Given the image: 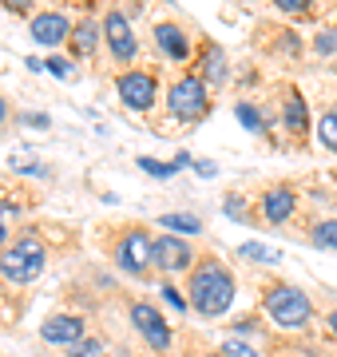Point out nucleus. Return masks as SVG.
<instances>
[{
    "label": "nucleus",
    "instance_id": "5701e85b",
    "mask_svg": "<svg viewBox=\"0 0 337 357\" xmlns=\"http://www.w3.org/2000/svg\"><path fill=\"white\" fill-rule=\"evenodd\" d=\"M95 354H100V342H91V337L88 342H76V349H72V357H95Z\"/></svg>",
    "mask_w": 337,
    "mask_h": 357
},
{
    "label": "nucleus",
    "instance_id": "473e14b6",
    "mask_svg": "<svg viewBox=\"0 0 337 357\" xmlns=\"http://www.w3.org/2000/svg\"><path fill=\"white\" fill-rule=\"evenodd\" d=\"M0 243H4V227H0Z\"/></svg>",
    "mask_w": 337,
    "mask_h": 357
},
{
    "label": "nucleus",
    "instance_id": "c85d7f7f",
    "mask_svg": "<svg viewBox=\"0 0 337 357\" xmlns=\"http://www.w3.org/2000/svg\"><path fill=\"white\" fill-rule=\"evenodd\" d=\"M4 4H8L13 13H28V8H32V0H4Z\"/></svg>",
    "mask_w": 337,
    "mask_h": 357
},
{
    "label": "nucleus",
    "instance_id": "423d86ee",
    "mask_svg": "<svg viewBox=\"0 0 337 357\" xmlns=\"http://www.w3.org/2000/svg\"><path fill=\"white\" fill-rule=\"evenodd\" d=\"M131 321H135V330L151 342V349H171V330H167V321H163V314H159L155 306L135 302V306H131Z\"/></svg>",
    "mask_w": 337,
    "mask_h": 357
},
{
    "label": "nucleus",
    "instance_id": "a878e982",
    "mask_svg": "<svg viewBox=\"0 0 337 357\" xmlns=\"http://www.w3.org/2000/svg\"><path fill=\"white\" fill-rule=\"evenodd\" d=\"M337 48V32H325V36H318V52H334Z\"/></svg>",
    "mask_w": 337,
    "mask_h": 357
},
{
    "label": "nucleus",
    "instance_id": "4be33fe9",
    "mask_svg": "<svg viewBox=\"0 0 337 357\" xmlns=\"http://www.w3.org/2000/svg\"><path fill=\"white\" fill-rule=\"evenodd\" d=\"M139 167H143V171H151V175H159V178H167V175L179 171L175 163H155V159H139Z\"/></svg>",
    "mask_w": 337,
    "mask_h": 357
},
{
    "label": "nucleus",
    "instance_id": "2eb2a0df",
    "mask_svg": "<svg viewBox=\"0 0 337 357\" xmlns=\"http://www.w3.org/2000/svg\"><path fill=\"white\" fill-rule=\"evenodd\" d=\"M72 40H76V52L84 56V52H91L95 44H100V28L91 24V20H84V24L72 28Z\"/></svg>",
    "mask_w": 337,
    "mask_h": 357
},
{
    "label": "nucleus",
    "instance_id": "f8f14e48",
    "mask_svg": "<svg viewBox=\"0 0 337 357\" xmlns=\"http://www.w3.org/2000/svg\"><path fill=\"white\" fill-rule=\"evenodd\" d=\"M262 215H266V222H285V218L294 215V191L290 187H274V191H266V199H262Z\"/></svg>",
    "mask_w": 337,
    "mask_h": 357
},
{
    "label": "nucleus",
    "instance_id": "39448f33",
    "mask_svg": "<svg viewBox=\"0 0 337 357\" xmlns=\"http://www.w3.org/2000/svg\"><path fill=\"white\" fill-rule=\"evenodd\" d=\"M116 262H119V270H127V274H143L147 262H151V238H147L143 230H127V234L119 238Z\"/></svg>",
    "mask_w": 337,
    "mask_h": 357
},
{
    "label": "nucleus",
    "instance_id": "20e7f679",
    "mask_svg": "<svg viewBox=\"0 0 337 357\" xmlns=\"http://www.w3.org/2000/svg\"><path fill=\"white\" fill-rule=\"evenodd\" d=\"M171 112L182 115V119L207 115V88H203V79H195V76L179 79V84L171 88Z\"/></svg>",
    "mask_w": 337,
    "mask_h": 357
},
{
    "label": "nucleus",
    "instance_id": "7c9ffc66",
    "mask_svg": "<svg viewBox=\"0 0 337 357\" xmlns=\"http://www.w3.org/2000/svg\"><path fill=\"white\" fill-rule=\"evenodd\" d=\"M4 115H8V107H4V100H0V123H4Z\"/></svg>",
    "mask_w": 337,
    "mask_h": 357
},
{
    "label": "nucleus",
    "instance_id": "f3484780",
    "mask_svg": "<svg viewBox=\"0 0 337 357\" xmlns=\"http://www.w3.org/2000/svg\"><path fill=\"white\" fill-rule=\"evenodd\" d=\"M159 222H163V227H171V230H182V234H198V230H203V222H198V218H191V215H163Z\"/></svg>",
    "mask_w": 337,
    "mask_h": 357
},
{
    "label": "nucleus",
    "instance_id": "6e6552de",
    "mask_svg": "<svg viewBox=\"0 0 337 357\" xmlns=\"http://www.w3.org/2000/svg\"><path fill=\"white\" fill-rule=\"evenodd\" d=\"M151 262H155L159 270H167V274H179V270L191 266V246L182 243V238L163 234V238L151 243Z\"/></svg>",
    "mask_w": 337,
    "mask_h": 357
},
{
    "label": "nucleus",
    "instance_id": "4468645a",
    "mask_svg": "<svg viewBox=\"0 0 337 357\" xmlns=\"http://www.w3.org/2000/svg\"><path fill=\"white\" fill-rule=\"evenodd\" d=\"M306 123H310L306 103H301L298 91H290V96H285V128H290V131H306Z\"/></svg>",
    "mask_w": 337,
    "mask_h": 357
},
{
    "label": "nucleus",
    "instance_id": "dca6fc26",
    "mask_svg": "<svg viewBox=\"0 0 337 357\" xmlns=\"http://www.w3.org/2000/svg\"><path fill=\"white\" fill-rule=\"evenodd\" d=\"M313 246L318 250H337V218H325L313 227Z\"/></svg>",
    "mask_w": 337,
    "mask_h": 357
},
{
    "label": "nucleus",
    "instance_id": "393cba45",
    "mask_svg": "<svg viewBox=\"0 0 337 357\" xmlns=\"http://www.w3.org/2000/svg\"><path fill=\"white\" fill-rule=\"evenodd\" d=\"M274 4H278L282 13H301V8H310L313 0H274Z\"/></svg>",
    "mask_w": 337,
    "mask_h": 357
},
{
    "label": "nucleus",
    "instance_id": "7ed1b4c3",
    "mask_svg": "<svg viewBox=\"0 0 337 357\" xmlns=\"http://www.w3.org/2000/svg\"><path fill=\"white\" fill-rule=\"evenodd\" d=\"M0 270L8 282H32L44 270V246L36 238H20L0 255Z\"/></svg>",
    "mask_w": 337,
    "mask_h": 357
},
{
    "label": "nucleus",
    "instance_id": "412c9836",
    "mask_svg": "<svg viewBox=\"0 0 337 357\" xmlns=\"http://www.w3.org/2000/svg\"><path fill=\"white\" fill-rule=\"evenodd\" d=\"M242 255L254 258V262H278V255H274V250H266L262 243H246V246H242Z\"/></svg>",
    "mask_w": 337,
    "mask_h": 357
},
{
    "label": "nucleus",
    "instance_id": "c756f323",
    "mask_svg": "<svg viewBox=\"0 0 337 357\" xmlns=\"http://www.w3.org/2000/svg\"><path fill=\"white\" fill-rule=\"evenodd\" d=\"M167 302H171L175 310H182V294H179V290H171V286H167Z\"/></svg>",
    "mask_w": 337,
    "mask_h": 357
},
{
    "label": "nucleus",
    "instance_id": "cd10ccee",
    "mask_svg": "<svg viewBox=\"0 0 337 357\" xmlns=\"http://www.w3.org/2000/svg\"><path fill=\"white\" fill-rule=\"evenodd\" d=\"M226 211H230V215L238 218V222H242V218H246V211H242V203H238V199H230V203H226Z\"/></svg>",
    "mask_w": 337,
    "mask_h": 357
},
{
    "label": "nucleus",
    "instance_id": "ddd939ff",
    "mask_svg": "<svg viewBox=\"0 0 337 357\" xmlns=\"http://www.w3.org/2000/svg\"><path fill=\"white\" fill-rule=\"evenodd\" d=\"M155 40H159V48L167 52L171 60H187V56H191V44H187V36H182L179 24H159Z\"/></svg>",
    "mask_w": 337,
    "mask_h": 357
},
{
    "label": "nucleus",
    "instance_id": "a211bd4d",
    "mask_svg": "<svg viewBox=\"0 0 337 357\" xmlns=\"http://www.w3.org/2000/svg\"><path fill=\"white\" fill-rule=\"evenodd\" d=\"M203 72H207V79H222V72H226V64H222V52L214 48V44H207V56H203Z\"/></svg>",
    "mask_w": 337,
    "mask_h": 357
},
{
    "label": "nucleus",
    "instance_id": "1a4fd4ad",
    "mask_svg": "<svg viewBox=\"0 0 337 357\" xmlns=\"http://www.w3.org/2000/svg\"><path fill=\"white\" fill-rule=\"evenodd\" d=\"M40 333H44V342H52V345H76L84 337V321L76 314H56V318H48L40 326Z\"/></svg>",
    "mask_w": 337,
    "mask_h": 357
},
{
    "label": "nucleus",
    "instance_id": "2f4dec72",
    "mask_svg": "<svg viewBox=\"0 0 337 357\" xmlns=\"http://www.w3.org/2000/svg\"><path fill=\"white\" fill-rule=\"evenodd\" d=\"M329 326H334V333H337V314H329Z\"/></svg>",
    "mask_w": 337,
    "mask_h": 357
},
{
    "label": "nucleus",
    "instance_id": "aec40b11",
    "mask_svg": "<svg viewBox=\"0 0 337 357\" xmlns=\"http://www.w3.org/2000/svg\"><path fill=\"white\" fill-rule=\"evenodd\" d=\"M234 112H238V119H242V128H246V131H262V115L254 112L250 103H238Z\"/></svg>",
    "mask_w": 337,
    "mask_h": 357
},
{
    "label": "nucleus",
    "instance_id": "72a5a7b5",
    "mask_svg": "<svg viewBox=\"0 0 337 357\" xmlns=\"http://www.w3.org/2000/svg\"><path fill=\"white\" fill-rule=\"evenodd\" d=\"M313 357H318V354H313Z\"/></svg>",
    "mask_w": 337,
    "mask_h": 357
},
{
    "label": "nucleus",
    "instance_id": "9d476101",
    "mask_svg": "<svg viewBox=\"0 0 337 357\" xmlns=\"http://www.w3.org/2000/svg\"><path fill=\"white\" fill-rule=\"evenodd\" d=\"M104 32H107V44H111V56L116 60H131L135 56V36H131V28H127V16L111 13L104 20Z\"/></svg>",
    "mask_w": 337,
    "mask_h": 357
},
{
    "label": "nucleus",
    "instance_id": "6ab92c4d",
    "mask_svg": "<svg viewBox=\"0 0 337 357\" xmlns=\"http://www.w3.org/2000/svg\"><path fill=\"white\" fill-rule=\"evenodd\" d=\"M318 135H322V143L329 147V151H337V107L325 115L322 123H318Z\"/></svg>",
    "mask_w": 337,
    "mask_h": 357
},
{
    "label": "nucleus",
    "instance_id": "9b49d317",
    "mask_svg": "<svg viewBox=\"0 0 337 357\" xmlns=\"http://www.w3.org/2000/svg\"><path fill=\"white\" fill-rule=\"evenodd\" d=\"M72 36V24H68L60 13H40L36 20H32V40L36 44H48V48H56L60 40Z\"/></svg>",
    "mask_w": 337,
    "mask_h": 357
},
{
    "label": "nucleus",
    "instance_id": "f257e3e1",
    "mask_svg": "<svg viewBox=\"0 0 337 357\" xmlns=\"http://www.w3.org/2000/svg\"><path fill=\"white\" fill-rule=\"evenodd\" d=\"M230 302H234L230 274L222 266H214V262L198 266L195 278H191V306H195L198 314H207V318H219V314L230 310Z\"/></svg>",
    "mask_w": 337,
    "mask_h": 357
},
{
    "label": "nucleus",
    "instance_id": "bb28decb",
    "mask_svg": "<svg viewBox=\"0 0 337 357\" xmlns=\"http://www.w3.org/2000/svg\"><path fill=\"white\" fill-rule=\"evenodd\" d=\"M44 68H48L52 76H68V64H64V60H56V56H52V60H48V64H44Z\"/></svg>",
    "mask_w": 337,
    "mask_h": 357
},
{
    "label": "nucleus",
    "instance_id": "b1692460",
    "mask_svg": "<svg viewBox=\"0 0 337 357\" xmlns=\"http://www.w3.org/2000/svg\"><path fill=\"white\" fill-rule=\"evenodd\" d=\"M226 357H254V349L246 342H226Z\"/></svg>",
    "mask_w": 337,
    "mask_h": 357
},
{
    "label": "nucleus",
    "instance_id": "0eeeda50",
    "mask_svg": "<svg viewBox=\"0 0 337 357\" xmlns=\"http://www.w3.org/2000/svg\"><path fill=\"white\" fill-rule=\"evenodd\" d=\"M119 100L127 103L131 112H147L155 103V76H147V72H123L119 76Z\"/></svg>",
    "mask_w": 337,
    "mask_h": 357
},
{
    "label": "nucleus",
    "instance_id": "f03ea898",
    "mask_svg": "<svg viewBox=\"0 0 337 357\" xmlns=\"http://www.w3.org/2000/svg\"><path fill=\"white\" fill-rule=\"evenodd\" d=\"M266 318L294 330V326H306V321L313 318V302L298 290V286H274V290L266 294Z\"/></svg>",
    "mask_w": 337,
    "mask_h": 357
}]
</instances>
